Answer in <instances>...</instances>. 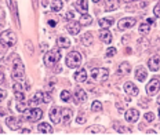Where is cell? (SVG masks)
Here are the masks:
<instances>
[{"label":"cell","mask_w":160,"mask_h":135,"mask_svg":"<svg viewBox=\"0 0 160 135\" xmlns=\"http://www.w3.org/2000/svg\"><path fill=\"white\" fill-rule=\"evenodd\" d=\"M62 0H51V11L52 12H58L62 10Z\"/></svg>","instance_id":"cell-28"},{"label":"cell","mask_w":160,"mask_h":135,"mask_svg":"<svg viewBox=\"0 0 160 135\" xmlns=\"http://www.w3.org/2000/svg\"><path fill=\"white\" fill-rule=\"evenodd\" d=\"M124 2H127V3H130V2H137V0H124Z\"/></svg>","instance_id":"cell-52"},{"label":"cell","mask_w":160,"mask_h":135,"mask_svg":"<svg viewBox=\"0 0 160 135\" xmlns=\"http://www.w3.org/2000/svg\"><path fill=\"white\" fill-rule=\"evenodd\" d=\"M0 134H3V128L2 127H0Z\"/></svg>","instance_id":"cell-54"},{"label":"cell","mask_w":160,"mask_h":135,"mask_svg":"<svg viewBox=\"0 0 160 135\" xmlns=\"http://www.w3.org/2000/svg\"><path fill=\"white\" fill-rule=\"evenodd\" d=\"M82 61H83V57H82V54L78 52V51H72V52H69V54L66 55V65H68L69 68L80 66Z\"/></svg>","instance_id":"cell-4"},{"label":"cell","mask_w":160,"mask_h":135,"mask_svg":"<svg viewBox=\"0 0 160 135\" xmlns=\"http://www.w3.org/2000/svg\"><path fill=\"white\" fill-rule=\"evenodd\" d=\"M59 59H61V51L58 48H52L44 54V64L47 66H54L59 62Z\"/></svg>","instance_id":"cell-2"},{"label":"cell","mask_w":160,"mask_h":135,"mask_svg":"<svg viewBox=\"0 0 160 135\" xmlns=\"http://www.w3.org/2000/svg\"><path fill=\"white\" fill-rule=\"evenodd\" d=\"M50 118H51V120L54 121L55 124L61 123L62 114H61V109H59L58 106H52L51 108V110H50Z\"/></svg>","instance_id":"cell-9"},{"label":"cell","mask_w":160,"mask_h":135,"mask_svg":"<svg viewBox=\"0 0 160 135\" xmlns=\"http://www.w3.org/2000/svg\"><path fill=\"white\" fill-rule=\"evenodd\" d=\"M120 6L119 0H106L105 2V11H115Z\"/></svg>","instance_id":"cell-18"},{"label":"cell","mask_w":160,"mask_h":135,"mask_svg":"<svg viewBox=\"0 0 160 135\" xmlns=\"http://www.w3.org/2000/svg\"><path fill=\"white\" fill-rule=\"evenodd\" d=\"M65 17H66V18H68V19H73V17H75V15H73V12H71V11H68V12H66V15H65Z\"/></svg>","instance_id":"cell-44"},{"label":"cell","mask_w":160,"mask_h":135,"mask_svg":"<svg viewBox=\"0 0 160 135\" xmlns=\"http://www.w3.org/2000/svg\"><path fill=\"white\" fill-rule=\"evenodd\" d=\"M75 7H76V10H78L79 12H82V14H87L88 3H87V0H78V2L75 3Z\"/></svg>","instance_id":"cell-15"},{"label":"cell","mask_w":160,"mask_h":135,"mask_svg":"<svg viewBox=\"0 0 160 135\" xmlns=\"http://www.w3.org/2000/svg\"><path fill=\"white\" fill-rule=\"evenodd\" d=\"M116 48L115 47H109L108 50H106V57H113V55H116Z\"/></svg>","instance_id":"cell-39"},{"label":"cell","mask_w":160,"mask_h":135,"mask_svg":"<svg viewBox=\"0 0 160 135\" xmlns=\"http://www.w3.org/2000/svg\"><path fill=\"white\" fill-rule=\"evenodd\" d=\"M6 97H7V93H6L4 90H2V88H0V102H2L3 99H4Z\"/></svg>","instance_id":"cell-42"},{"label":"cell","mask_w":160,"mask_h":135,"mask_svg":"<svg viewBox=\"0 0 160 135\" xmlns=\"http://www.w3.org/2000/svg\"><path fill=\"white\" fill-rule=\"evenodd\" d=\"M153 120H155V114L151 113V112H149V113H145V121L146 123H152Z\"/></svg>","instance_id":"cell-37"},{"label":"cell","mask_w":160,"mask_h":135,"mask_svg":"<svg viewBox=\"0 0 160 135\" xmlns=\"http://www.w3.org/2000/svg\"><path fill=\"white\" fill-rule=\"evenodd\" d=\"M47 4H48L47 0H43V6H47Z\"/></svg>","instance_id":"cell-51"},{"label":"cell","mask_w":160,"mask_h":135,"mask_svg":"<svg viewBox=\"0 0 160 135\" xmlns=\"http://www.w3.org/2000/svg\"><path fill=\"white\" fill-rule=\"evenodd\" d=\"M99 37H101V40L106 43V44H111L112 43V33L109 31H106V29H102V31L99 32Z\"/></svg>","instance_id":"cell-23"},{"label":"cell","mask_w":160,"mask_h":135,"mask_svg":"<svg viewBox=\"0 0 160 135\" xmlns=\"http://www.w3.org/2000/svg\"><path fill=\"white\" fill-rule=\"evenodd\" d=\"M80 40H82V43H83V44H86V46H90V44H91V41H92V35L90 33V32H87V33H86L84 36H83V37L80 39Z\"/></svg>","instance_id":"cell-32"},{"label":"cell","mask_w":160,"mask_h":135,"mask_svg":"<svg viewBox=\"0 0 160 135\" xmlns=\"http://www.w3.org/2000/svg\"><path fill=\"white\" fill-rule=\"evenodd\" d=\"M7 126H8V128L10 130H18L19 127H21V121H19V118H17V117H14V116H10V117H7Z\"/></svg>","instance_id":"cell-14"},{"label":"cell","mask_w":160,"mask_h":135,"mask_svg":"<svg viewBox=\"0 0 160 135\" xmlns=\"http://www.w3.org/2000/svg\"><path fill=\"white\" fill-rule=\"evenodd\" d=\"M124 91L128 95H131V97H137V95H138V87H137L134 83H131V81H127V83L124 84Z\"/></svg>","instance_id":"cell-13"},{"label":"cell","mask_w":160,"mask_h":135,"mask_svg":"<svg viewBox=\"0 0 160 135\" xmlns=\"http://www.w3.org/2000/svg\"><path fill=\"white\" fill-rule=\"evenodd\" d=\"M80 25L82 26H88L90 24H92V17L88 14H82V17H80Z\"/></svg>","instance_id":"cell-27"},{"label":"cell","mask_w":160,"mask_h":135,"mask_svg":"<svg viewBox=\"0 0 160 135\" xmlns=\"http://www.w3.org/2000/svg\"><path fill=\"white\" fill-rule=\"evenodd\" d=\"M130 70H131V66H130L128 62H123V64H120V66L118 69L119 75H128Z\"/></svg>","instance_id":"cell-25"},{"label":"cell","mask_w":160,"mask_h":135,"mask_svg":"<svg viewBox=\"0 0 160 135\" xmlns=\"http://www.w3.org/2000/svg\"><path fill=\"white\" fill-rule=\"evenodd\" d=\"M14 91H19V93H24L25 90H29L28 85L25 83H19V81H14V85H12Z\"/></svg>","instance_id":"cell-30"},{"label":"cell","mask_w":160,"mask_h":135,"mask_svg":"<svg viewBox=\"0 0 160 135\" xmlns=\"http://www.w3.org/2000/svg\"><path fill=\"white\" fill-rule=\"evenodd\" d=\"M43 102H46V104L51 102V95L50 94H43Z\"/></svg>","instance_id":"cell-40"},{"label":"cell","mask_w":160,"mask_h":135,"mask_svg":"<svg viewBox=\"0 0 160 135\" xmlns=\"http://www.w3.org/2000/svg\"><path fill=\"white\" fill-rule=\"evenodd\" d=\"M124 117H126L127 121H130V123H135V121L139 118V112L137 109H128L127 112H126Z\"/></svg>","instance_id":"cell-10"},{"label":"cell","mask_w":160,"mask_h":135,"mask_svg":"<svg viewBox=\"0 0 160 135\" xmlns=\"http://www.w3.org/2000/svg\"><path fill=\"white\" fill-rule=\"evenodd\" d=\"M17 109H18V112H21V113H24V112L26 110L25 102H18V104H17Z\"/></svg>","instance_id":"cell-38"},{"label":"cell","mask_w":160,"mask_h":135,"mask_svg":"<svg viewBox=\"0 0 160 135\" xmlns=\"http://www.w3.org/2000/svg\"><path fill=\"white\" fill-rule=\"evenodd\" d=\"M40 102H43V94L42 93H36L32 95L31 101H29V105H31L32 108H36Z\"/></svg>","instance_id":"cell-21"},{"label":"cell","mask_w":160,"mask_h":135,"mask_svg":"<svg viewBox=\"0 0 160 135\" xmlns=\"http://www.w3.org/2000/svg\"><path fill=\"white\" fill-rule=\"evenodd\" d=\"M26 44H28V48H29V51H31V52H32V43H31V41H29V40H28V41H26Z\"/></svg>","instance_id":"cell-47"},{"label":"cell","mask_w":160,"mask_h":135,"mask_svg":"<svg viewBox=\"0 0 160 135\" xmlns=\"http://www.w3.org/2000/svg\"><path fill=\"white\" fill-rule=\"evenodd\" d=\"M135 18H131V17H127V18H123L120 19V22L118 24V28L120 31H126V29H130L135 25Z\"/></svg>","instance_id":"cell-8"},{"label":"cell","mask_w":160,"mask_h":135,"mask_svg":"<svg viewBox=\"0 0 160 135\" xmlns=\"http://www.w3.org/2000/svg\"><path fill=\"white\" fill-rule=\"evenodd\" d=\"M146 134H156V133H155V130H148L146 131Z\"/></svg>","instance_id":"cell-49"},{"label":"cell","mask_w":160,"mask_h":135,"mask_svg":"<svg viewBox=\"0 0 160 135\" xmlns=\"http://www.w3.org/2000/svg\"><path fill=\"white\" fill-rule=\"evenodd\" d=\"M15 99L17 102H25V95L24 93H19V91H15Z\"/></svg>","instance_id":"cell-35"},{"label":"cell","mask_w":160,"mask_h":135,"mask_svg":"<svg viewBox=\"0 0 160 135\" xmlns=\"http://www.w3.org/2000/svg\"><path fill=\"white\" fill-rule=\"evenodd\" d=\"M75 80L78 81V83H83V81L87 80V72H86V69H79V70L76 72Z\"/></svg>","instance_id":"cell-22"},{"label":"cell","mask_w":160,"mask_h":135,"mask_svg":"<svg viewBox=\"0 0 160 135\" xmlns=\"http://www.w3.org/2000/svg\"><path fill=\"white\" fill-rule=\"evenodd\" d=\"M158 104H159V106H160V97L158 98Z\"/></svg>","instance_id":"cell-53"},{"label":"cell","mask_w":160,"mask_h":135,"mask_svg":"<svg viewBox=\"0 0 160 135\" xmlns=\"http://www.w3.org/2000/svg\"><path fill=\"white\" fill-rule=\"evenodd\" d=\"M87 99V94L83 88H76L75 90V104H82Z\"/></svg>","instance_id":"cell-11"},{"label":"cell","mask_w":160,"mask_h":135,"mask_svg":"<svg viewBox=\"0 0 160 135\" xmlns=\"http://www.w3.org/2000/svg\"><path fill=\"white\" fill-rule=\"evenodd\" d=\"M61 114H62V123L64 124H69L72 118V110L69 108H64L61 109Z\"/></svg>","instance_id":"cell-19"},{"label":"cell","mask_w":160,"mask_h":135,"mask_svg":"<svg viewBox=\"0 0 160 135\" xmlns=\"http://www.w3.org/2000/svg\"><path fill=\"white\" fill-rule=\"evenodd\" d=\"M21 134H31V130H29V128H22Z\"/></svg>","instance_id":"cell-45"},{"label":"cell","mask_w":160,"mask_h":135,"mask_svg":"<svg viewBox=\"0 0 160 135\" xmlns=\"http://www.w3.org/2000/svg\"><path fill=\"white\" fill-rule=\"evenodd\" d=\"M0 41H2V44L7 46V47H12L17 43V36L11 31H4L0 35Z\"/></svg>","instance_id":"cell-5"},{"label":"cell","mask_w":160,"mask_h":135,"mask_svg":"<svg viewBox=\"0 0 160 135\" xmlns=\"http://www.w3.org/2000/svg\"><path fill=\"white\" fill-rule=\"evenodd\" d=\"M92 2H94V3H98V2H99V0H92Z\"/></svg>","instance_id":"cell-55"},{"label":"cell","mask_w":160,"mask_h":135,"mask_svg":"<svg viewBox=\"0 0 160 135\" xmlns=\"http://www.w3.org/2000/svg\"><path fill=\"white\" fill-rule=\"evenodd\" d=\"M4 114H6V110L0 109V117H2V116H4Z\"/></svg>","instance_id":"cell-48"},{"label":"cell","mask_w":160,"mask_h":135,"mask_svg":"<svg viewBox=\"0 0 160 135\" xmlns=\"http://www.w3.org/2000/svg\"><path fill=\"white\" fill-rule=\"evenodd\" d=\"M61 99L64 102H69V99H71V93H69L68 90H64L61 93Z\"/></svg>","instance_id":"cell-34"},{"label":"cell","mask_w":160,"mask_h":135,"mask_svg":"<svg viewBox=\"0 0 160 135\" xmlns=\"http://www.w3.org/2000/svg\"><path fill=\"white\" fill-rule=\"evenodd\" d=\"M151 25L152 24H149V22H144V24H141L139 25V33H142V35L149 33V31H151Z\"/></svg>","instance_id":"cell-31"},{"label":"cell","mask_w":160,"mask_h":135,"mask_svg":"<svg viewBox=\"0 0 160 135\" xmlns=\"http://www.w3.org/2000/svg\"><path fill=\"white\" fill-rule=\"evenodd\" d=\"M80 28H82V25H80L79 22H69V24L66 25V31L71 35H78L80 32Z\"/></svg>","instance_id":"cell-16"},{"label":"cell","mask_w":160,"mask_h":135,"mask_svg":"<svg viewBox=\"0 0 160 135\" xmlns=\"http://www.w3.org/2000/svg\"><path fill=\"white\" fill-rule=\"evenodd\" d=\"M57 46L61 48H68L72 46V41L69 40V37H65V36H61V37L57 39Z\"/></svg>","instance_id":"cell-20"},{"label":"cell","mask_w":160,"mask_h":135,"mask_svg":"<svg viewBox=\"0 0 160 135\" xmlns=\"http://www.w3.org/2000/svg\"><path fill=\"white\" fill-rule=\"evenodd\" d=\"M3 80H4V76H3V73H0V83H2Z\"/></svg>","instance_id":"cell-50"},{"label":"cell","mask_w":160,"mask_h":135,"mask_svg":"<svg viewBox=\"0 0 160 135\" xmlns=\"http://www.w3.org/2000/svg\"><path fill=\"white\" fill-rule=\"evenodd\" d=\"M38 131L40 134H52V127L47 123H40L38 126Z\"/></svg>","instance_id":"cell-24"},{"label":"cell","mask_w":160,"mask_h":135,"mask_svg":"<svg viewBox=\"0 0 160 135\" xmlns=\"http://www.w3.org/2000/svg\"><path fill=\"white\" fill-rule=\"evenodd\" d=\"M91 110H94V112L102 110V104L99 101H94L92 102V105H91Z\"/></svg>","instance_id":"cell-33"},{"label":"cell","mask_w":160,"mask_h":135,"mask_svg":"<svg viewBox=\"0 0 160 135\" xmlns=\"http://www.w3.org/2000/svg\"><path fill=\"white\" fill-rule=\"evenodd\" d=\"M116 130H118V133L119 134H131V130L127 127H116Z\"/></svg>","instance_id":"cell-36"},{"label":"cell","mask_w":160,"mask_h":135,"mask_svg":"<svg viewBox=\"0 0 160 135\" xmlns=\"http://www.w3.org/2000/svg\"><path fill=\"white\" fill-rule=\"evenodd\" d=\"M87 134H104L105 133V128L101 127V126H92V127H88L86 130Z\"/></svg>","instance_id":"cell-26"},{"label":"cell","mask_w":160,"mask_h":135,"mask_svg":"<svg viewBox=\"0 0 160 135\" xmlns=\"http://www.w3.org/2000/svg\"><path fill=\"white\" fill-rule=\"evenodd\" d=\"M12 80L19 81V83H25V69L22 61L17 57L14 59V65H12Z\"/></svg>","instance_id":"cell-1"},{"label":"cell","mask_w":160,"mask_h":135,"mask_svg":"<svg viewBox=\"0 0 160 135\" xmlns=\"http://www.w3.org/2000/svg\"><path fill=\"white\" fill-rule=\"evenodd\" d=\"M109 76L108 69L105 68H95L91 70V80L94 83H101V81H105Z\"/></svg>","instance_id":"cell-3"},{"label":"cell","mask_w":160,"mask_h":135,"mask_svg":"<svg viewBox=\"0 0 160 135\" xmlns=\"http://www.w3.org/2000/svg\"><path fill=\"white\" fill-rule=\"evenodd\" d=\"M84 120H86L84 114H79V116H78V123L79 124H83V123H84Z\"/></svg>","instance_id":"cell-43"},{"label":"cell","mask_w":160,"mask_h":135,"mask_svg":"<svg viewBox=\"0 0 160 135\" xmlns=\"http://www.w3.org/2000/svg\"><path fill=\"white\" fill-rule=\"evenodd\" d=\"M24 117L29 121H39L43 117V110L39 108H32V109H26L24 112Z\"/></svg>","instance_id":"cell-6"},{"label":"cell","mask_w":160,"mask_h":135,"mask_svg":"<svg viewBox=\"0 0 160 135\" xmlns=\"http://www.w3.org/2000/svg\"><path fill=\"white\" fill-rule=\"evenodd\" d=\"M153 12H155V15H156V17H158V18H160V4H158V6H156V7H155V10H153Z\"/></svg>","instance_id":"cell-41"},{"label":"cell","mask_w":160,"mask_h":135,"mask_svg":"<svg viewBox=\"0 0 160 135\" xmlns=\"http://www.w3.org/2000/svg\"><path fill=\"white\" fill-rule=\"evenodd\" d=\"M148 66L151 70L153 72H158L159 68H160V57L159 55H153V57L148 61Z\"/></svg>","instance_id":"cell-12"},{"label":"cell","mask_w":160,"mask_h":135,"mask_svg":"<svg viewBox=\"0 0 160 135\" xmlns=\"http://www.w3.org/2000/svg\"><path fill=\"white\" fill-rule=\"evenodd\" d=\"M159 90H160V79L153 77L148 83V85H146V93L149 95H155V94H158Z\"/></svg>","instance_id":"cell-7"},{"label":"cell","mask_w":160,"mask_h":135,"mask_svg":"<svg viewBox=\"0 0 160 135\" xmlns=\"http://www.w3.org/2000/svg\"><path fill=\"white\" fill-rule=\"evenodd\" d=\"M48 25H50V26H55L57 22L54 21V19H50V21H48Z\"/></svg>","instance_id":"cell-46"},{"label":"cell","mask_w":160,"mask_h":135,"mask_svg":"<svg viewBox=\"0 0 160 135\" xmlns=\"http://www.w3.org/2000/svg\"><path fill=\"white\" fill-rule=\"evenodd\" d=\"M159 114H160V109H159Z\"/></svg>","instance_id":"cell-56"},{"label":"cell","mask_w":160,"mask_h":135,"mask_svg":"<svg viewBox=\"0 0 160 135\" xmlns=\"http://www.w3.org/2000/svg\"><path fill=\"white\" fill-rule=\"evenodd\" d=\"M135 77L138 79L139 81H145V79L148 77V72L144 66H138L135 69Z\"/></svg>","instance_id":"cell-17"},{"label":"cell","mask_w":160,"mask_h":135,"mask_svg":"<svg viewBox=\"0 0 160 135\" xmlns=\"http://www.w3.org/2000/svg\"><path fill=\"white\" fill-rule=\"evenodd\" d=\"M99 26H101L102 29H108V28H111L112 24H113V19L111 18H102V19H99Z\"/></svg>","instance_id":"cell-29"}]
</instances>
